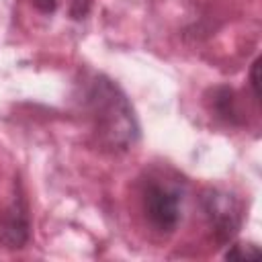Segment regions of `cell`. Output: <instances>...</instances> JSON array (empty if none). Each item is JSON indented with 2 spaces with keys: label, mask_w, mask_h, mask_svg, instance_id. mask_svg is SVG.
I'll return each mask as SVG.
<instances>
[{
  "label": "cell",
  "mask_w": 262,
  "mask_h": 262,
  "mask_svg": "<svg viewBox=\"0 0 262 262\" xmlns=\"http://www.w3.org/2000/svg\"><path fill=\"white\" fill-rule=\"evenodd\" d=\"M84 104L98 141L111 151H125L139 139L135 111L125 92L106 76L98 74L86 88Z\"/></svg>",
  "instance_id": "cell-1"
},
{
  "label": "cell",
  "mask_w": 262,
  "mask_h": 262,
  "mask_svg": "<svg viewBox=\"0 0 262 262\" xmlns=\"http://www.w3.org/2000/svg\"><path fill=\"white\" fill-rule=\"evenodd\" d=\"M180 201L182 196L174 186L162 184L158 180H147L141 192L145 217L151 227L162 233L176 229L180 221Z\"/></svg>",
  "instance_id": "cell-2"
},
{
  "label": "cell",
  "mask_w": 262,
  "mask_h": 262,
  "mask_svg": "<svg viewBox=\"0 0 262 262\" xmlns=\"http://www.w3.org/2000/svg\"><path fill=\"white\" fill-rule=\"evenodd\" d=\"M205 213L211 221V227H213L217 239H221V242L231 239L242 225L239 203L227 192L211 190L205 196Z\"/></svg>",
  "instance_id": "cell-3"
},
{
  "label": "cell",
  "mask_w": 262,
  "mask_h": 262,
  "mask_svg": "<svg viewBox=\"0 0 262 262\" xmlns=\"http://www.w3.org/2000/svg\"><path fill=\"white\" fill-rule=\"evenodd\" d=\"M31 235V221H29V207L23 194H14L4 213L0 215V244L8 250H18L29 242Z\"/></svg>",
  "instance_id": "cell-4"
},
{
  "label": "cell",
  "mask_w": 262,
  "mask_h": 262,
  "mask_svg": "<svg viewBox=\"0 0 262 262\" xmlns=\"http://www.w3.org/2000/svg\"><path fill=\"white\" fill-rule=\"evenodd\" d=\"M211 111L215 113L217 119L229 123V125H239L242 123V113L237 106V96L235 90L229 86H217L211 90Z\"/></svg>",
  "instance_id": "cell-5"
},
{
  "label": "cell",
  "mask_w": 262,
  "mask_h": 262,
  "mask_svg": "<svg viewBox=\"0 0 262 262\" xmlns=\"http://www.w3.org/2000/svg\"><path fill=\"white\" fill-rule=\"evenodd\" d=\"M258 254H260V250L252 244L246 246V250L242 246H231V250L225 254V258H229V260H250V258H258Z\"/></svg>",
  "instance_id": "cell-6"
},
{
  "label": "cell",
  "mask_w": 262,
  "mask_h": 262,
  "mask_svg": "<svg viewBox=\"0 0 262 262\" xmlns=\"http://www.w3.org/2000/svg\"><path fill=\"white\" fill-rule=\"evenodd\" d=\"M88 10H90V0H72L70 12H72V16H74L76 20L84 18V16L88 14Z\"/></svg>",
  "instance_id": "cell-7"
},
{
  "label": "cell",
  "mask_w": 262,
  "mask_h": 262,
  "mask_svg": "<svg viewBox=\"0 0 262 262\" xmlns=\"http://www.w3.org/2000/svg\"><path fill=\"white\" fill-rule=\"evenodd\" d=\"M258 72H260V59H256L252 63V70H250V84H252L254 96L260 100V76H258Z\"/></svg>",
  "instance_id": "cell-8"
},
{
  "label": "cell",
  "mask_w": 262,
  "mask_h": 262,
  "mask_svg": "<svg viewBox=\"0 0 262 262\" xmlns=\"http://www.w3.org/2000/svg\"><path fill=\"white\" fill-rule=\"evenodd\" d=\"M31 4L43 14H53L57 8V0H31Z\"/></svg>",
  "instance_id": "cell-9"
}]
</instances>
